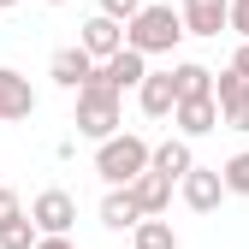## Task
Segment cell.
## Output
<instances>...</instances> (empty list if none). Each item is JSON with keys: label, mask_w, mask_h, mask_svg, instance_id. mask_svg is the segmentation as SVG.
<instances>
[{"label": "cell", "mask_w": 249, "mask_h": 249, "mask_svg": "<svg viewBox=\"0 0 249 249\" xmlns=\"http://www.w3.org/2000/svg\"><path fill=\"white\" fill-rule=\"evenodd\" d=\"M178 42H184V18H178V6L142 0V6L124 18V48H137V53H148V59L178 53Z\"/></svg>", "instance_id": "obj_1"}, {"label": "cell", "mask_w": 249, "mask_h": 249, "mask_svg": "<svg viewBox=\"0 0 249 249\" xmlns=\"http://www.w3.org/2000/svg\"><path fill=\"white\" fill-rule=\"evenodd\" d=\"M71 95H77V113H71L77 137L101 142V137H113L119 124H124V95H119V89H107L101 77H89L83 89H71Z\"/></svg>", "instance_id": "obj_2"}, {"label": "cell", "mask_w": 249, "mask_h": 249, "mask_svg": "<svg viewBox=\"0 0 249 249\" xmlns=\"http://www.w3.org/2000/svg\"><path fill=\"white\" fill-rule=\"evenodd\" d=\"M142 166H148V137L113 131V137L95 142V172H101V184H131Z\"/></svg>", "instance_id": "obj_3"}, {"label": "cell", "mask_w": 249, "mask_h": 249, "mask_svg": "<svg viewBox=\"0 0 249 249\" xmlns=\"http://www.w3.org/2000/svg\"><path fill=\"white\" fill-rule=\"evenodd\" d=\"M178 196H184V208H190V213H213V208H220L226 202V184H220V166H190V172H184L178 178Z\"/></svg>", "instance_id": "obj_4"}, {"label": "cell", "mask_w": 249, "mask_h": 249, "mask_svg": "<svg viewBox=\"0 0 249 249\" xmlns=\"http://www.w3.org/2000/svg\"><path fill=\"white\" fill-rule=\"evenodd\" d=\"M30 220H36L42 237L71 231V226H77V196H71V190H42L36 202H30Z\"/></svg>", "instance_id": "obj_5"}, {"label": "cell", "mask_w": 249, "mask_h": 249, "mask_svg": "<svg viewBox=\"0 0 249 249\" xmlns=\"http://www.w3.org/2000/svg\"><path fill=\"white\" fill-rule=\"evenodd\" d=\"M172 124H178V137H208V131H220V101L213 95H184L172 101Z\"/></svg>", "instance_id": "obj_6"}, {"label": "cell", "mask_w": 249, "mask_h": 249, "mask_svg": "<svg viewBox=\"0 0 249 249\" xmlns=\"http://www.w3.org/2000/svg\"><path fill=\"white\" fill-rule=\"evenodd\" d=\"M142 71H148V53H137V48H113L107 59H95V77L107 83V89H137L142 83Z\"/></svg>", "instance_id": "obj_7"}, {"label": "cell", "mask_w": 249, "mask_h": 249, "mask_svg": "<svg viewBox=\"0 0 249 249\" xmlns=\"http://www.w3.org/2000/svg\"><path fill=\"white\" fill-rule=\"evenodd\" d=\"M30 113H36V89H30V77L12 71V66H0V124H18Z\"/></svg>", "instance_id": "obj_8"}, {"label": "cell", "mask_w": 249, "mask_h": 249, "mask_svg": "<svg viewBox=\"0 0 249 249\" xmlns=\"http://www.w3.org/2000/svg\"><path fill=\"white\" fill-rule=\"evenodd\" d=\"M77 48H83L89 59H107L113 48H124V24H119V18H107V12L83 18V30H77Z\"/></svg>", "instance_id": "obj_9"}, {"label": "cell", "mask_w": 249, "mask_h": 249, "mask_svg": "<svg viewBox=\"0 0 249 249\" xmlns=\"http://www.w3.org/2000/svg\"><path fill=\"white\" fill-rule=\"evenodd\" d=\"M148 166L154 172H160V178H184V172H190L196 166V148H190V137H166V142H148Z\"/></svg>", "instance_id": "obj_10"}, {"label": "cell", "mask_w": 249, "mask_h": 249, "mask_svg": "<svg viewBox=\"0 0 249 249\" xmlns=\"http://www.w3.org/2000/svg\"><path fill=\"white\" fill-rule=\"evenodd\" d=\"M48 77H53L59 89H83L89 77H95V59H89L77 42H71V48H53V59H48Z\"/></svg>", "instance_id": "obj_11"}, {"label": "cell", "mask_w": 249, "mask_h": 249, "mask_svg": "<svg viewBox=\"0 0 249 249\" xmlns=\"http://www.w3.org/2000/svg\"><path fill=\"white\" fill-rule=\"evenodd\" d=\"M124 190H131V202H137L142 213H166V208H172V178H160L154 166H142Z\"/></svg>", "instance_id": "obj_12"}, {"label": "cell", "mask_w": 249, "mask_h": 249, "mask_svg": "<svg viewBox=\"0 0 249 249\" xmlns=\"http://www.w3.org/2000/svg\"><path fill=\"white\" fill-rule=\"evenodd\" d=\"M172 101H178L172 71H142V83H137V107H142L148 119H172Z\"/></svg>", "instance_id": "obj_13"}, {"label": "cell", "mask_w": 249, "mask_h": 249, "mask_svg": "<svg viewBox=\"0 0 249 249\" xmlns=\"http://www.w3.org/2000/svg\"><path fill=\"white\" fill-rule=\"evenodd\" d=\"M184 36H220L226 30V0H178Z\"/></svg>", "instance_id": "obj_14"}, {"label": "cell", "mask_w": 249, "mask_h": 249, "mask_svg": "<svg viewBox=\"0 0 249 249\" xmlns=\"http://www.w3.org/2000/svg\"><path fill=\"white\" fill-rule=\"evenodd\" d=\"M142 220V208L131 202V190H124V184H107V196H101V226L107 231H131Z\"/></svg>", "instance_id": "obj_15"}, {"label": "cell", "mask_w": 249, "mask_h": 249, "mask_svg": "<svg viewBox=\"0 0 249 249\" xmlns=\"http://www.w3.org/2000/svg\"><path fill=\"white\" fill-rule=\"evenodd\" d=\"M131 249H178V231L166 226V213H142L131 226Z\"/></svg>", "instance_id": "obj_16"}, {"label": "cell", "mask_w": 249, "mask_h": 249, "mask_svg": "<svg viewBox=\"0 0 249 249\" xmlns=\"http://www.w3.org/2000/svg\"><path fill=\"white\" fill-rule=\"evenodd\" d=\"M172 89H178V101L184 95H213V71L196 66V59H178L172 66Z\"/></svg>", "instance_id": "obj_17"}, {"label": "cell", "mask_w": 249, "mask_h": 249, "mask_svg": "<svg viewBox=\"0 0 249 249\" xmlns=\"http://www.w3.org/2000/svg\"><path fill=\"white\" fill-rule=\"evenodd\" d=\"M42 231H36V220H30V213H12L6 226H0V249H30Z\"/></svg>", "instance_id": "obj_18"}, {"label": "cell", "mask_w": 249, "mask_h": 249, "mask_svg": "<svg viewBox=\"0 0 249 249\" xmlns=\"http://www.w3.org/2000/svg\"><path fill=\"white\" fill-rule=\"evenodd\" d=\"M220 184H226V196H249V148H237L220 166Z\"/></svg>", "instance_id": "obj_19"}, {"label": "cell", "mask_w": 249, "mask_h": 249, "mask_svg": "<svg viewBox=\"0 0 249 249\" xmlns=\"http://www.w3.org/2000/svg\"><path fill=\"white\" fill-rule=\"evenodd\" d=\"M243 89H249V77H243V71H231V66H226V71H213V101H220V107H231Z\"/></svg>", "instance_id": "obj_20"}, {"label": "cell", "mask_w": 249, "mask_h": 249, "mask_svg": "<svg viewBox=\"0 0 249 249\" xmlns=\"http://www.w3.org/2000/svg\"><path fill=\"white\" fill-rule=\"evenodd\" d=\"M220 124H226V131H243V137H249V89H243L231 107H220Z\"/></svg>", "instance_id": "obj_21"}, {"label": "cell", "mask_w": 249, "mask_h": 249, "mask_svg": "<svg viewBox=\"0 0 249 249\" xmlns=\"http://www.w3.org/2000/svg\"><path fill=\"white\" fill-rule=\"evenodd\" d=\"M226 30H237L249 42V0H226Z\"/></svg>", "instance_id": "obj_22"}, {"label": "cell", "mask_w": 249, "mask_h": 249, "mask_svg": "<svg viewBox=\"0 0 249 249\" xmlns=\"http://www.w3.org/2000/svg\"><path fill=\"white\" fill-rule=\"evenodd\" d=\"M137 6H142V0H101V6H95V12H107V18H119V24H124V18H131V12H137Z\"/></svg>", "instance_id": "obj_23"}, {"label": "cell", "mask_w": 249, "mask_h": 249, "mask_svg": "<svg viewBox=\"0 0 249 249\" xmlns=\"http://www.w3.org/2000/svg\"><path fill=\"white\" fill-rule=\"evenodd\" d=\"M12 213H24V202H18V190H6V184H0V226H6Z\"/></svg>", "instance_id": "obj_24"}, {"label": "cell", "mask_w": 249, "mask_h": 249, "mask_svg": "<svg viewBox=\"0 0 249 249\" xmlns=\"http://www.w3.org/2000/svg\"><path fill=\"white\" fill-rule=\"evenodd\" d=\"M30 249H77V243H71V231H53V237H36Z\"/></svg>", "instance_id": "obj_25"}, {"label": "cell", "mask_w": 249, "mask_h": 249, "mask_svg": "<svg viewBox=\"0 0 249 249\" xmlns=\"http://www.w3.org/2000/svg\"><path fill=\"white\" fill-rule=\"evenodd\" d=\"M231 71H243V77H249V42H243V48L231 53Z\"/></svg>", "instance_id": "obj_26"}, {"label": "cell", "mask_w": 249, "mask_h": 249, "mask_svg": "<svg viewBox=\"0 0 249 249\" xmlns=\"http://www.w3.org/2000/svg\"><path fill=\"white\" fill-rule=\"evenodd\" d=\"M48 6H66V0H48Z\"/></svg>", "instance_id": "obj_27"}, {"label": "cell", "mask_w": 249, "mask_h": 249, "mask_svg": "<svg viewBox=\"0 0 249 249\" xmlns=\"http://www.w3.org/2000/svg\"><path fill=\"white\" fill-rule=\"evenodd\" d=\"M0 12H6V0H0Z\"/></svg>", "instance_id": "obj_28"}]
</instances>
